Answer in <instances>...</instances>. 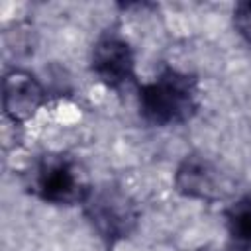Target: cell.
<instances>
[{
	"mask_svg": "<svg viewBox=\"0 0 251 251\" xmlns=\"http://www.w3.org/2000/svg\"><path fill=\"white\" fill-rule=\"evenodd\" d=\"M137 106L151 126H176L188 122L200 106V86L194 75L163 69L153 80L139 84Z\"/></svg>",
	"mask_w": 251,
	"mask_h": 251,
	"instance_id": "6da1fadb",
	"label": "cell"
},
{
	"mask_svg": "<svg viewBox=\"0 0 251 251\" xmlns=\"http://www.w3.org/2000/svg\"><path fill=\"white\" fill-rule=\"evenodd\" d=\"M27 188L47 204L73 206L82 204L92 186L75 159L49 153L31 165L27 173Z\"/></svg>",
	"mask_w": 251,
	"mask_h": 251,
	"instance_id": "7a4b0ae2",
	"label": "cell"
},
{
	"mask_svg": "<svg viewBox=\"0 0 251 251\" xmlns=\"http://www.w3.org/2000/svg\"><path fill=\"white\" fill-rule=\"evenodd\" d=\"M82 210L92 229L108 245L127 239L139 224V210L135 202L116 186H92L82 202Z\"/></svg>",
	"mask_w": 251,
	"mask_h": 251,
	"instance_id": "3957f363",
	"label": "cell"
},
{
	"mask_svg": "<svg viewBox=\"0 0 251 251\" xmlns=\"http://www.w3.org/2000/svg\"><path fill=\"white\" fill-rule=\"evenodd\" d=\"M90 69L108 88H122L135 78V53L118 33L100 35L90 51Z\"/></svg>",
	"mask_w": 251,
	"mask_h": 251,
	"instance_id": "277c9868",
	"label": "cell"
},
{
	"mask_svg": "<svg viewBox=\"0 0 251 251\" xmlns=\"http://www.w3.org/2000/svg\"><path fill=\"white\" fill-rule=\"evenodd\" d=\"M175 188L186 198L216 202L229 192V182L212 159L192 153L178 163L175 171Z\"/></svg>",
	"mask_w": 251,
	"mask_h": 251,
	"instance_id": "5b68a950",
	"label": "cell"
},
{
	"mask_svg": "<svg viewBox=\"0 0 251 251\" xmlns=\"http://www.w3.org/2000/svg\"><path fill=\"white\" fill-rule=\"evenodd\" d=\"M45 102L43 84L25 69H10L2 78L4 118L14 124L29 120Z\"/></svg>",
	"mask_w": 251,
	"mask_h": 251,
	"instance_id": "8992f818",
	"label": "cell"
},
{
	"mask_svg": "<svg viewBox=\"0 0 251 251\" xmlns=\"http://www.w3.org/2000/svg\"><path fill=\"white\" fill-rule=\"evenodd\" d=\"M226 226L235 247H251V196L237 198L226 210Z\"/></svg>",
	"mask_w": 251,
	"mask_h": 251,
	"instance_id": "52a82bcc",
	"label": "cell"
},
{
	"mask_svg": "<svg viewBox=\"0 0 251 251\" xmlns=\"http://www.w3.org/2000/svg\"><path fill=\"white\" fill-rule=\"evenodd\" d=\"M233 27L237 35L251 45V0L237 2L233 8Z\"/></svg>",
	"mask_w": 251,
	"mask_h": 251,
	"instance_id": "ba28073f",
	"label": "cell"
},
{
	"mask_svg": "<svg viewBox=\"0 0 251 251\" xmlns=\"http://www.w3.org/2000/svg\"><path fill=\"white\" fill-rule=\"evenodd\" d=\"M231 251H247V249H241V247H235V249H231Z\"/></svg>",
	"mask_w": 251,
	"mask_h": 251,
	"instance_id": "9c48e42d",
	"label": "cell"
}]
</instances>
